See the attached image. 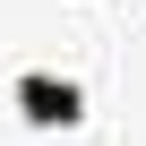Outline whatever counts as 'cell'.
<instances>
[{
    "mask_svg": "<svg viewBox=\"0 0 146 146\" xmlns=\"http://www.w3.org/2000/svg\"><path fill=\"white\" fill-rule=\"evenodd\" d=\"M9 103H17L26 129H78V120H86V86L60 78V69H26V78L9 86Z\"/></svg>",
    "mask_w": 146,
    "mask_h": 146,
    "instance_id": "cell-1",
    "label": "cell"
}]
</instances>
